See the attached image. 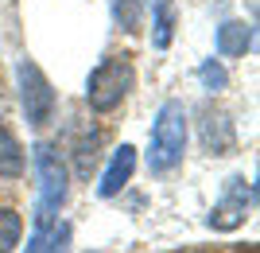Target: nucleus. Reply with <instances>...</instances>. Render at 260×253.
I'll list each match as a JSON object with an SVG mask.
<instances>
[{"label":"nucleus","mask_w":260,"mask_h":253,"mask_svg":"<svg viewBox=\"0 0 260 253\" xmlns=\"http://www.w3.org/2000/svg\"><path fill=\"white\" fill-rule=\"evenodd\" d=\"M186 136H190V125H186V109L183 101H163L159 113L152 121V136H148V172L152 176H167L186 152Z\"/></svg>","instance_id":"1"},{"label":"nucleus","mask_w":260,"mask_h":253,"mask_svg":"<svg viewBox=\"0 0 260 253\" xmlns=\"http://www.w3.org/2000/svg\"><path fill=\"white\" fill-rule=\"evenodd\" d=\"M132 82H136V70H132L128 55H109L101 59L86 78V105L93 113H113L120 101L128 98Z\"/></svg>","instance_id":"2"},{"label":"nucleus","mask_w":260,"mask_h":253,"mask_svg":"<svg viewBox=\"0 0 260 253\" xmlns=\"http://www.w3.org/2000/svg\"><path fill=\"white\" fill-rule=\"evenodd\" d=\"M31 164H35V176H39V210H35V222H51L54 210L62 207L66 195H70V167L58 156V148L47 140H39L31 148Z\"/></svg>","instance_id":"3"},{"label":"nucleus","mask_w":260,"mask_h":253,"mask_svg":"<svg viewBox=\"0 0 260 253\" xmlns=\"http://www.w3.org/2000/svg\"><path fill=\"white\" fill-rule=\"evenodd\" d=\"M16 82H20V105H23L27 125L43 129V125L54 117V90H51V82H47V74L31 63V59H20Z\"/></svg>","instance_id":"4"},{"label":"nucleus","mask_w":260,"mask_h":253,"mask_svg":"<svg viewBox=\"0 0 260 253\" xmlns=\"http://www.w3.org/2000/svg\"><path fill=\"white\" fill-rule=\"evenodd\" d=\"M252 203H256V187H252L245 176H229L225 187H221V199L214 203V210H210V226L221 234L237 230L241 222L249 218Z\"/></svg>","instance_id":"5"},{"label":"nucleus","mask_w":260,"mask_h":253,"mask_svg":"<svg viewBox=\"0 0 260 253\" xmlns=\"http://www.w3.org/2000/svg\"><path fill=\"white\" fill-rule=\"evenodd\" d=\"M198 132H202V148L214 156H229L233 144H237V132H233V121H229L225 109H202V121H198Z\"/></svg>","instance_id":"6"},{"label":"nucleus","mask_w":260,"mask_h":253,"mask_svg":"<svg viewBox=\"0 0 260 253\" xmlns=\"http://www.w3.org/2000/svg\"><path fill=\"white\" fill-rule=\"evenodd\" d=\"M132 172H136V148H132V144H120L117 152H113V160H109V167L101 172L98 195H101V199H113V195H120V191L128 187Z\"/></svg>","instance_id":"7"},{"label":"nucleus","mask_w":260,"mask_h":253,"mask_svg":"<svg viewBox=\"0 0 260 253\" xmlns=\"http://www.w3.org/2000/svg\"><path fill=\"white\" fill-rule=\"evenodd\" d=\"M252 23H241V20H225L221 27H217L214 35V47H217V55L221 59H241V55H249L252 51Z\"/></svg>","instance_id":"8"},{"label":"nucleus","mask_w":260,"mask_h":253,"mask_svg":"<svg viewBox=\"0 0 260 253\" xmlns=\"http://www.w3.org/2000/svg\"><path fill=\"white\" fill-rule=\"evenodd\" d=\"M66 242H70V226L66 222H35L31 238H27V249L23 253H66Z\"/></svg>","instance_id":"9"},{"label":"nucleus","mask_w":260,"mask_h":253,"mask_svg":"<svg viewBox=\"0 0 260 253\" xmlns=\"http://www.w3.org/2000/svg\"><path fill=\"white\" fill-rule=\"evenodd\" d=\"M175 39V0H155L152 4V47L167 51Z\"/></svg>","instance_id":"10"},{"label":"nucleus","mask_w":260,"mask_h":253,"mask_svg":"<svg viewBox=\"0 0 260 253\" xmlns=\"http://www.w3.org/2000/svg\"><path fill=\"white\" fill-rule=\"evenodd\" d=\"M23 176V148L4 125H0V179H16Z\"/></svg>","instance_id":"11"},{"label":"nucleus","mask_w":260,"mask_h":253,"mask_svg":"<svg viewBox=\"0 0 260 253\" xmlns=\"http://www.w3.org/2000/svg\"><path fill=\"white\" fill-rule=\"evenodd\" d=\"M144 12H148V0H113V20H117L124 32H140Z\"/></svg>","instance_id":"12"},{"label":"nucleus","mask_w":260,"mask_h":253,"mask_svg":"<svg viewBox=\"0 0 260 253\" xmlns=\"http://www.w3.org/2000/svg\"><path fill=\"white\" fill-rule=\"evenodd\" d=\"M23 238V218L12 207H0V253H12Z\"/></svg>","instance_id":"13"},{"label":"nucleus","mask_w":260,"mask_h":253,"mask_svg":"<svg viewBox=\"0 0 260 253\" xmlns=\"http://www.w3.org/2000/svg\"><path fill=\"white\" fill-rule=\"evenodd\" d=\"M198 82H202V90L217 94V90H225V86H229V74H225V66L217 63V59H206V63L198 66Z\"/></svg>","instance_id":"14"}]
</instances>
